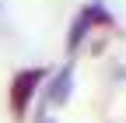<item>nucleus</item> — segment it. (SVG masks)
Segmentation results:
<instances>
[{"instance_id":"nucleus-1","label":"nucleus","mask_w":126,"mask_h":123,"mask_svg":"<svg viewBox=\"0 0 126 123\" xmlns=\"http://www.w3.org/2000/svg\"><path fill=\"white\" fill-rule=\"evenodd\" d=\"M109 21H112V18H109V11H105L102 4H88L81 14H77V21H74L70 35H67V46H70V49H81L88 28H91V25H109Z\"/></svg>"},{"instance_id":"nucleus-2","label":"nucleus","mask_w":126,"mask_h":123,"mask_svg":"<svg viewBox=\"0 0 126 123\" xmlns=\"http://www.w3.org/2000/svg\"><path fill=\"white\" fill-rule=\"evenodd\" d=\"M39 81H42V70H21L18 78H14V84H11V102H14V113H18V116L25 113V105L32 102Z\"/></svg>"},{"instance_id":"nucleus-3","label":"nucleus","mask_w":126,"mask_h":123,"mask_svg":"<svg viewBox=\"0 0 126 123\" xmlns=\"http://www.w3.org/2000/svg\"><path fill=\"white\" fill-rule=\"evenodd\" d=\"M70 88H74V70H70V67H63L56 78H53L49 91H46V102H49V105H63V102L70 99Z\"/></svg>"},{"instance_id":"nucleus-4","label":"nucleus","mask_w":126,"mask_h":123,"mask_svg":"<svg viewBox=\"0 0 126 123\" xmlns=\"http://www.w3.org/2000/svg\"><path fill=\"white\" fill-rule=\"evenodd\" d=\"M39 123H53V120H46V116H42V120H39Z\"/></svg>"}]
</instances>
